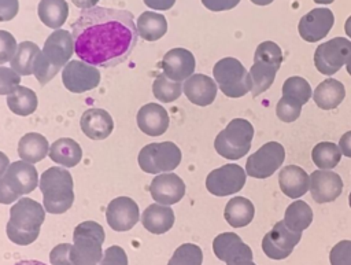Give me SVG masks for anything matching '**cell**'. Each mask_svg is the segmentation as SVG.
Returning a JSON list of instances; mask_svg holds the SVG:
<instances>
[{"mask_svg":"<svg viewBox=\"0 0 351 265\" xmlns=\"http://www.w3.org/2000/svg\"><path fill=\"white\" fill-rule=\"evenodd\" d=\"M75 55L97 67L125 62L137 44V27L128 10L93 7L82 10L71 26Z\"/></svg>","mask_w":351,"mask_h":265,"instance_id":"cell-1","label":"cell"},{"mask_svg":"<svg viewBox=\"0 0 351 265\" xmlns=\"http://www.w3.org/2000/svg\"><path fill=\"white\" fill-rule=\"evenodd\" d=\"M74 52L73 36L63 29H56L48 36L44 48L36 56L33 63V74L40 85L49 82L64 67Z\"/></svg>","mask_w":351,"mask_h":265,"instance_id":"cell-2","label":"cell"},{"mask_svg":"<svg viewBox=\"0 0 351 265\" xmlns=\"http://www.w3.org/2000/svg\"><path fill=\"white\" fill-rule=\"evenodd\" d=\"M45 218V209L30 198H21L10 209L7 222V236L12 243L27 246L33 243L40 233Z\"/></svg>","mask_w":351,"mask_h":265,"instance_id":"cell-3","label":"cell"},{"mask_svg":"<svg viewBox=\"0 0 351 265\" xmlns=\"http://www.w3.org/2000/svg\"><path fill=\"white\" fill-rule=\"evenodd\" d=\"M73 177L67 169L52 166L40 176V191L45 211L62 214L67 211L74 202Z\"/></svg>","mask_w":351,"mask_h":265,"instance_id":"cell-4","label":"cell"},{"mask_svg":"<svg viewBox=\"0 0 351 265\" xmlns=\"http://www.w3.org/2000/svg\"><path fill=\"white\" fill-rule=\"evenodd\" d=\"M104 229L96 221H84L74 228L70 260L73 265H97L103 258Z\"/></svg>","mask_w":351,"mask_h":265,"instance_id":"cell-5","label":"cell"},{"mask_svg":"<svg viewBox=\"0 0 351 265\" xmlns=\"http://www.w3.org/2000/svg\"><path fill=\"white\" fill-rule=\"evenodd\" d=\"M38 185L36 168L25 161L10 163L5 173L0 177V203L8 205L22 195L33 192Z\"/></svg>","mask_w":351,"mask_h":265,"instance_id":"cell-6","label":"cell"},{"mask_svg":"<svg viewBox=\"0 0 351 265\" xmlns=\"http://www.w3.org/2000/svg\"><path fill=\"white\" fill-rule=\"evenodd\" d=\"M252 137L254 128L251 122L244 118H234L217 135L214 147L221 157L234 161L250 151Z\"/></svg>","mask_w":351,"mask_h":265,"instance_id":"cell-7","label":"cell"},{"mask_svg":"<svg viewBox=\"0 0 351 265\" xmlns=\"http://www.w3.org/2000/svg\"><path fill=\"white\" fill-rule=\"evenodd\" d=\"M213 74L221 92L228 97H241L252 89L250 71L236 58L219 59L213 67Z\"/></svg>","mask_w":351,"mask_h":265,"instance_id":"cell-8","label":"cell"},{"mask_svg":"<svg viewBox=\"0 0 351 265\" xmlns=\"http://www.w3.org/2000/svg\"><path fill=\"white\" fill-rule=\"evenodd\" d=\"M181 150L173 141L151 143L144 146L137 157L143 172L151 174L169 173L181 162Z\"/></svg>","mask_w":351,"mask_h":265,"instance_id":"cell-9","label":"cell"},{"mask_svg":"<svg viewBox=\"0 0 351 265\" xmlns=\"http://www.w3.org/2000/svg\"><path fill=\"white\" fill-rule=\"evenodd\" d=\"M351 58V41L346 37H335L317 47L314 65L325 76L337 73Z\"/></svg>","mask_w":351,"mask_h":265,"instance_id":"cell-10","label":"cell"},{"mask_svg":"<svg viewBox=\"0 0 351 265\" xmlns=\"http://www.w3.org/2000/svg\"><path fill=\"white\" fill-rule=\"evenodd\" d=\"M284 158L285 150L282 144L269 141L248 157L245 173L255 178H267L282 165Z\"/></svg>","mask_w":351,"mask_h":265,"instance_id":"cell-11","label":"cell"},{"mask_svg":"<svg viewBox=\"0 0 351 265\" xmlns=\"http://www.w3.org/2000/svg\"><path fill=\"white\" fill-rule=\"evenodd\" d=\"M245 170L237 163H226L208 173L206 188L215 196H228L239 192L245 184Z\"/></svg>","mask_w":351,"mask_h":265,"instance_id":"cell-12","label":"cell"},{"mask_svg":"<svg viewBox=\"0 0 351 265\" xmlns=\"http://www.w3.org/2000/svg\"><path fill=\"white\" fill-rule=\"evenodd\" d=\"M300 238L302 232L292 231L285 225L284 221H278L263 236L262 250L271 260H284L292 254Z\"/></svg>","mask_w":351,"mask_h":265,"instance_id":"cell-13","label":"cell"},{"mask_svg":"<svg viewBox=\"0 0 351 265\" xmlns=\"http://www.w3.org/2000/svg\"><path fill=\"white\" fill-rule=\"evenodd\" d=\"M62 81L67 91L73 93H82L99 85L100 71L96 66L84 60H70L63 67Z\"/></svg>","mask_w":351,"mask_h":265,"instance_id":"cell-14","label":"cell"},{"mask_svg":"<svg viewBox=\"0 0 351 265\" xmlns=\"http://www.w3.org/2000/svg\"><path fill=\"white\" fill-rule=\"evenodd\" d=\"M140 217L137 203L129 196H118L112 199L106 210V218L111 229L123 232L132 229Z\"/></svg>","mask_w":351,"mask_h":265,"instance_id":"cell-15","label":"cell"},{"mask_svg":"<svg viewBox=\"0 0 351 265\" xmlns=\"http://www.w3.org/2000/svg\"><path fill=\"white\" fill-rule=\"evenodd\" d=\"M333 23L335 16L329 8H314L300 18L298 30L304 41L317 43L329 33Z\"/></svg>","mask_w":351,"mask_h":265,"instance_id":"cell-16","label":"cell"},{"mask_svg":"<svg viewBox=\"0 0 351 265\" xmlns=\"http://www.w3.org/2000/svg\"><path fill=\"white\" fill-rule=\"evenodd\" d=\"M149 194L156 203L170 206L185 195V183L176 173H159L149 184Z\"/></svg>","mask_w":351,"mask_h":265,"instance_id":"cell-17","label":"cell"},{"mask_svg":"<svg viewBox=\"0 0 351 265\" xmlns=\"http://www.w3.org/2000/svg\"><path fill=\"white\" fill-rule=\"evenodd\" d=\"M310 194L317 203L336 200L343 192L341 177L330 170H314L310 174Z\"/></svg>","mask_w":351,"mask_h":265,"instance_id":"cell-18","label":"cell"},{"mask_svg":"<svg viewBox=\"0 0 351 265\" xmlns=\"http://www.w3.org/2000/svg\"><path fill=\"white\" fill-rule=\"evenodd\" d=\"M160 66L169 80L182 82L195 71V56L185 48H173L165 54Z\"/></svg>","mask_w":351,"mask_h":265,"instance_id":"cell-19","label":"cell"},{"mask_svg":"<svg viewBox=\"0 0 351 265\" xmlns=\"http://www.w3.org/2000/svg\"><path fill=\"white\" fill-rule=\"evenodd\" d=\"M213 250L218 260L226 262V265L240 261L252 260V250L247 246L239 235L234 232H223L214 238Z\"/></svg>","mask_w":351,"mask_h":265,"instance_id":"cell-20","label":"cell"},{"mask_svg":"<svg viewBox=\"0 0 351 265\" xmlns=\"http://www.w3.org/2000/svg\"><path fill=\"white\" fill-rule=\"evenodd\" d=\"M137 126L148 136H160L169 128V114L158 103H147L137 111Z\"/></svg>","mask_w":351,"mask_h":265,"instance_id":"cell-21","label":"cell"},{"mask_svg":"<svg viewBox=\"0 0 351 265\" xmlns=\"http://www.w3.org/2000/svg\"><path fill=\"white\" fill-rule=\"evenodd\" d=\"M80 126L86 137L92 140H104L111 135L114 121L103 108H88L81 115Z\"/></svg>","mask_w":351,"mask_h":265,"instance_id":"cell-22","label":"cell"},{"mask_svg":"<svg viewBox=\"0 0 351 265\" xmlns=\"http://www.w3.org/2000/svg\"><path fill=\"white\" fill-rule=\"evenodd\" d=\"M182 91L188 100L196 106H208L217 96V84L206 74H192L185 80Z\"/></svg>","mask_w":351,"mask_h":265,"instance_id":"cell-23","label":"cell"},{"mask_svg":"<svg viewBox=\"0 0 351 265\" xmlns=\"http://www.w3.org/2000/svg\"><path fill=\"white\" fill-rule=\"evenodd\" d=\"M278 184L287 196L298 199L310 189V176L300 166L288 165L280 170Z\"/></svg>","mask_w":351,"mask_h":265,"instance_id":"cell-24","label":"cell"},{"mask_svg":"<svg viewBox=\"0 0 351 265\" xmlns=\"http://www.w3.org/2000/svg\"><path fill=\"white\" fill-rule=\"evenodd\" d=\"M143 227L155 235L167 232L174 224V213L170 206L152 203L149 205L141 216Z\"/></svg>","mask_w":351,"mask_h":265,"instance_id":"cell-25","label":"cell"},{"mask_svg":"<svg viewBox=\"0 0 351 265\" xmlns=\"http://www.w3.org/2000/svg\"><path fill=\"white\" fill-rule=\"evenodd\" d=\"M344 85L335 78H326L322 82H319L314 89L313 100L319 108L332 110L336 108L344 100Z\"/></svg>","mask_w":351,"mask_h":265,"instance_id":"cell-26","label":"cell"},{"mask_svg":"<svg viewBox=\"0 0 351 265\" xmlns=\"http://www.w3.org/2000/svg\"><path fill=\"white\" fill-rule=\"evenodd\" d=\"M48 155L55 163L73 168L80 163L82 158V150L75 140L70 137H60L51 144Z\"/></svg>","mask_w":351,"mask_h":265,"instance_id":"cell-27","label":"cell"},{"mask_svg":"<svg viewBox=\"0 0 351 265\" xmlns=\"http://www.w3.org/2000/svg\"><path fill=\"white\" fill-rule=\"evenodd\" d=\"M48 152L49 144L47 139L37 132L23 135L18 143V155L22 158V161L29 163L43 161L48 155Z\"/></svg>","mask_w":351,"mask_h":265,"instance_id":"cell-28","label":"cell"},{"mask_svg":"<svg viewBox=\"0 0 351 265\" xmlns=\"http://www.w3.org/2000/svg\"><path fill=\"white\" fill-rule=\"evenodd\" d=\"M255 214V207L252 202L244 196L232 198L223 210V217L228 224L233 228H241L248 225Z\"/></svg>","mask_w":351,"mask_h":265,"instance_id":"cell-29","label":"cell"},{"mask_svg":"<svg viewBox=\"0 0 351 265\" xmlns=\"http://www.w3.org/2000/svg\"><path fill=\"white\" fill-rule=\"evenodd\" d=\"M137 33L145 41H156L167 32V21L159 12L145 11L137 18Z\"/></svg>","mask_w":351,"mask_h":265,"instance_id":"cell-30","label":"cell"},{"mask_svg":"<svg viewBox=\"0 0 351 265\" xmlns=\"http://www.w3.org/2000/svg\"><path fill=\"white\" fill-rule=\"evenodd\" d=\"M37 14L45 26L56 30L66 22L69 5L66 0H41L37 5Z\"/></svg>","mask_w":351,"mask_h":265,"instance_id":"cell-31","label":"cell"},{"mask_svg":"<svg viewBox=\"0 0 351 265\" xmlns=\"http://www.w3.org/2000/svg\"><path fill=\"white\" fill-rule=\"evenodd\" d=\"M278 69L280 67L276 65H271L263 60H254L252 67L250 69V76L252 81L251 93L254 97L259 96L261 93H263L270 88Z\"/></svg>","mask_w":351,"mask_h":265,"instance_id":"cell-32","label":"cell"},{"mask_svg":"<svg viewBox=\"0 0 351 265\" xmlns=\"http://www.w3.org/2000/svg\"><path fill=\"white\" fill-rule=\"evenodd\" d=\"M7 106L16 115H30L37 108V95L30 88L18 85L7 95Z\"/></svg>","mask_w":351,"mask_h":265,"instance_id":"cell-33","label":"cell"},{"mask_svg":"<svg viewBox=\"0 0 351 265\" xmlns=\"http://www.w3.org/2000/svg\"><path fill=\"white\" fill-rule=\"evenodd\" d=\"M41 49L33 41H22L18 44L16 52L10 60L11 69L19 76L33 74V63Z\"/></svg>","mask_w":351,"mask_h":265,"instance_id":"cell-34","label":"cell"},{"mask_svg":"<svg viewBox=\"0 0 351 265\" xmlns=\"http://www.w3.org/2000/svg\"><path fill=\"white\" fill-rule=\"evenodd\" d=\"M285 225L292 231H304L313 221V210L304 200L292 202L284 214Z\"/></svg>","mask_w":351,"mask_h":265,"instance_id":"cell-35","label":"cell"},{"mask_svg":"<svg viewBox=\"0 0 351 265\" xmlns=\"http://www.w3.org/2000/svg\"><path fill=\"white\" fill-rule=\"evenodd\" d=\"M341 155L339 146L332 141H321L315 144L311 151L313 162L322 170H330L337 166Z\"/></svg>","mask_w":351,"mask_h":265,"instance_id":"cell-36","label":"cell"},{"mask_svg":"<svg viewBox=\"0 0 351 265\" xmlns=\"http://www.w3.org/2000/svg\"><path fill=\"white\" fill-rule=\"evenodd\" d=\"M182 87L184 85H181V82L171 81L165 74H159L152 84V92L158 100L163 103H170L181 96V93L184 92Z\"/></svg>","mask_w":351,"mask_h":265,"instance_id":"cell-37","label":"cell"},{"mask_svg":"<svg viewBox=\"0 0 351 265\" xmlns=\"http://www.w3.org/2000/svg\"><path fill=\"white\" fill-rule=\"evenodd\" d=\"M282 96L295 99L303 106L311 97V87L303 77L293 76L287 78L282 84Z\"/></svg>","mask_w":351,"mask_h":265,"instance_id":"cell-38","label":"cell"},{"mask_svg":"<svg viewBox=\"0 0 351 265\" xmlns=\"http://www.w3.org/2000/svg\"><path fill=\"white\" fill-rule=\"evenodd\" d=\"M202 249L193 243H184L176 249L167 265H202Z\"/></svg>","mask_w":351,"mask_h":265,"instance_id":"cell-39","label":"cell"},{"mask_svg":"<svg viewBox=\"0 0 351 265\" xmlns=\"http://www.w3.org/2000/svg\"><path fill=\"white\" fill-rule=\"evenodd\" d=\"M302 113V104L296 102L295 99L282 96L277 106H276V114L282 122H293L299 118Z\"/></svg>","mask_w":351,"mask_h":265,"instance_id":"cell-40","label":"cell"},{"mask_svg":"<svg viewBox=\"0 0 351 265\" xmlns=\"http://www.w3.org/2000/svg\"><path fill=\"white\" fill-rule=\"evenodd\" d=\"M330 265H351V240H340L329 254Z\"/></svg>","mask_w":351,"mask_h":265,"instance_id":"cell-41","label":"cell"},{"mask_svg":"<svg viewBox=\"0 0 351 265\" xmlns=\"http://www.w3.org/2000/svg\"><path fill=\"white\" fill-rule=\"evenodd\" d=\"M18 48L16 40L7 30H0V65L10 62Z\"/></svg>","mask_w":351,"mask_h":265,"instance_id":"cell-42","label":"cell"},{"mask_svg":"<svg viewBox=\"0 0 351 265\" xmlns=\"http://www.w3.org/2000/svg\"><path fill=\"white\" fill-rule=\"evenodd\" d=\"M21 82V77L11 67H0V95H10Z\"/></svg>","mask_w":351,"mask_h":265,"instance_id":"cell-43","label":"cell"},{"mask_svg":"<svg viewBox=\"0 0 351 265\" xmlns=\"http://www.w3.org/2000/svg\"><path fill=\"white\" fill-rule=\"evenodd\" d=\"M97 265H128L126 253L119 246H110L104 250L103 258Z\"/></svg>","mask_w":351,"mask_h":265,"instance_id":"cell-44","label":"cell"},{"mask_svg":"<svg viewBox=\"0 0 351 265\" xmlns=\"http://www.w3.org/2000/svg\"><path fill=\"white\" fill-rule=\"evenodd\" d=\"M70 249L71 244L62 243L55 246L49 253L51 265H73L70 260Z\"/></svg>","mask_w":351,"mask_h":265,"instance_id":"cell-45","label":"cell"},{"mask_svg":"<svg viewBox=\"0 0 351 265\" xmlns=\"http://www.w3.org/2000/svg\"><path fill=\"white\" fill-rule=\"evenodd\" d=\"M19 10L18 0H0V22L11 21L16 16Z\"/></svg>","mask_w":351,"mask_h":265,"instance_id":"cell-46","label":"cell"},{"mask_svg":"<svg viewBox=\"0 0 351 265\" xmlns=\"http://www.w3.org/2000/svg\"><path fill=\"white\" fill-rule=\"evenodd\" d=\"M241 0H202L203 5L214 12L219 11H226L234 8Z\"/></svg>","mask_w":351,"mask_h":265,"instance_id":"cell-47","label":"cell"},{"mask_svg":"<svg viewBox=\"0 0 351 265\" xmlns=\"http://www.w3.org/2000/svg\"><path fill=\"white\" fill-rule=\"evenodd\" d=\"M145 3L147 7L152 8V10H159V11H166L170 10L176 0H143Z\"/></svg>","mask_w":351,"mask_h":265,"instance_id":"cell-48","label":"cell"},{"mask_svg":"<svg viewBox=\"0 0 351 265\" xmlns=\"http://www.w3.org/2000/svg\"><path fill=\"white\" fill-rule=\"evenodd\" d=\"M339 148H340V151H341L343 155L351 158V130L346 132V133L340 137Z\"/></svg>","mask_w":351,"mask_h":265,"instance_id":"cell-49","label":"cell"},{"mask_svg":"<svg viewBox=\"0 0 351 265\" xmlns=\"http://www.w3.org/2000/svg\"><path fill=\"white\" fill-rule=\"evenodd\" d=\"M73 4L81 10H89V8H93L96 7V4L100 1V0H71Z\"/></svg>","mask_w":351,"mask_h":265,"instance_id":"cell-50","label":"cell"},{"mask_svg":"<svg viewBox=\"0 0 351 265\" xmlns=\"http://www.w3.org/2000/svg\"><path fill=\"white\" fill-rule=\"evenodd\" d=\"M8 166H10V159H8V157H7L4 152L0 151V177L5 173V170L8 169Z\"/></svg>","mask_w":351,"mask_h":265,"instance_id":"cell-51","label":"cell"},{"mask_svg":"<svg viewBox=\"0 0 351 265\" xmlns=\"http://www.w3.org/2000/svg\"><path fill=\"white\" fill-rule=\"evenodd\" d=\"M14 265H47L44 262H40V261H36V260H23V261H18L16 264Z\"/></svg>","mask_w":351,"mask_h":265,"instance_id":"cell-52","label":"cell"},{"mask_svg":"<svg viewBox=\"0 0 351 265\" xmlns=\"http://www.w3.org/2000/svg\"><path fill=\"white\" fill-rule=\"evenodd\" d=\"M344 30H346V34L351 38V15L347 18V21L344 23Z\"/></svg>","mask_w":351,"mask_h":265,"instance_id":"cell-53","label":"cell"},{"mask_svg":"<svg viewBox=\"0 0 351 265\" xmlns=\"http://www.w3.org/2000/svg\"><path fill=\"white\" fill-rule=\"evenodd\" d=\"M229 265H256L252 260H240V261H236V262H232Z\"/></svg>","mask_w":351,"mask_h":265,"instance_id":"cell-54","label":"cell"},{"mask_svg":"<svg viewBox=\"0 0 351 265\" xmlns=\"http://www.w3.org/2000/svg\"><path fill=\"white\" fill-rule=\"evenodd\" d=\"M254 4H256V5H267V4H270L271 1H274V0H251Z\"/></svg>","mask_w":351,"mask_h":265,"instance_id":"cell-55","label":"cell"},{"mask_svg":"<svg viewBox=\"0 0 351 265\" xmlns=\"http://www.w3.org/2000/svg\"><path fill=\"white\" fill-rule=\"evenodd\" d=\"M315 3H318V4H330V3H333L335 0H314Z\"/></svg>","mask_w":351,"mask_h":265,"instance_id":"cell-56","label":"cell"},{"mask_svg":"<svg viewBox=\"0 0 351 265\" xmlns=\"http://www.w3.org/2000/svg\"><path fill=\"white\" fill-rule=\"evenodd\" d=\"M346 66H347V71H348V74L351 76V58L348 59V62H347V65H346Z\"/></svg>","mask_w":351,"mask_h":265,"instance_id":"cell-57","label":"cell"},{"mask_svg":"<svg viewBox=\"0 0 351 265\" xmlns=\"http://www.w3.org/2000/svg\"><path fill=\"white\" fill-rule=\"evenodd\" d=\"M348 203H350V207H351V192H350V196H348Z\"/></svg>","mask_w":351,"mask_h":265,"instance_id":"cell-58","label":"cell"}]
</instances>
